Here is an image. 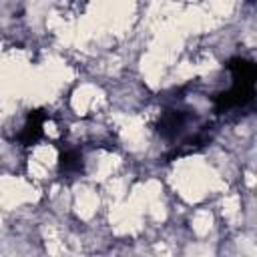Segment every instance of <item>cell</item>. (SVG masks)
I'll list each match as a JSON object with an SVG mask.
<instances>
[{"label":"cell","instance_id":"obj_2","mask_svg":"<svg viewBox=\"0 0 257 257\" xmlns=\"http://www.w3.org/2000/svg\"><path fill=\"white\" fill-rule=\"evenodd\" d=\"M42 122H44V114H40L38 110L36 112H30L22 133H20V141L22 145H34L40 137H42Z\"/></svg>","mask_w":257,"mask_h":257},{"label":"cell","instance_id":"obj_1","mask_svg":"<svg viewBox=\"0 0 257 257\" xmlns=\"http://www.w3.org/2000/svg\"><path fill=\"white\" fill-rule=\"evenodd\" d=\"M227 70L231 72V84L227 90L213 96L215 114H225L231 110L245 108L255 98V80H257L255 64L245 58H231Z\"/></svg>","mask_w":257,"mask_h":257},{"label":"cell","instance_id":"obj_3","mask_svg":"<svg viewBox=\"0 0 257 257\" xmlns=\"http://www.w3.org/2000/svg\"><path fill=\"white\" fill-rule=\"evenodd\" d=\"M82 169V155L76 149H68L60 155V171L62 173H78Z\"/></svg>","mask_w":257,"mask_h":257}]
</instances>
